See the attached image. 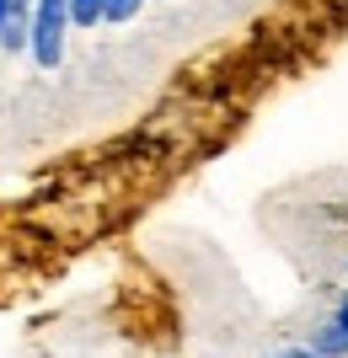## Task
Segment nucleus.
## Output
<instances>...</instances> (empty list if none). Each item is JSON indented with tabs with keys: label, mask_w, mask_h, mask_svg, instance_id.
Segmentation results:
<instances>
[{
	"label": "nucleus",
	"mask_w": 348,
	"mask_h": 358,
	"mask_svg": "<svg viewBox=\"0 0 348 358\" xmlns=\"http://www.w3.org/2000/svg\"><path fill=\"white\" fill-rule=\"evenodd\" d=\"M76 27L70 22V0H32V59L54 70L64 59V32Z\"/></svg>",
	"instance_id": "obj_1"
},
{
	"label": "nucleus",
	"mask_w": 348,
	"mask_h": 358,
	"mask_svg": "<svg viewBox=\"0 0 348 358\" xmlns=\"http://www.w3.org/2000/svg\"><path fill=\"white\" fill-rule=\"evenodd\" d=\"M305 348H311L316 358H348V331L337 327V321H327L321 331H311V343H305Z\"/></svg>",
	"instance_id": "obj_2"
},
{
	"label": "nucleus",
	"mask_w": 348,
	"mask_h": 358,
	"mask_svg": "<svg viewBox=\"0 0 348 358\" xmlns=\"http://www.w3.org/2000/svg\"><path fill=\"white\" fill-rule=\"evenodd\" d=\"M70 22H76V27H97V22H107V0H70Z\"/></svg>",
	"instance_id": "obj_3"
},
{
	"label": "nucleus",
	"mask_w": 348,
	"mask_h": 358,
	"mask_svg": "<svg viewBox=\"0 0 348 358\" xmlns=\"http://www.w3.org/2000/svg\"><path fill=\"white\" fill-rule=\"evenodd\" d=\"M139 6H145V0H107V22H129Z\"/></svg>",
	"instance_id": "obj_4"
},
{
	"label": "nucleus",
	"mask_w": 348,
	"mask_h": 358,
	"mask_svg": "<svg viewBox=\"0 0 348 358\" xmlns=\"http://www.w3.org/2000/svg\"><path fill=\"white\" fill-rule=\"evenodd\" d=\"M333 321H337V327L348 331V294H343V305H337V315H333Z\"/></svg>",
	"instance_id": "obj_5"
},
{
	"label": "nucleus",
	"mask_w": 348,
	"mask_h": 358,
	"mask_svg": "<svg viewBox=\"0 0 348 358\" xmlns=\"http://www.w3.org/2000/svg\"><path fill=\"white\" fill-rule=\"evenodd\" d=\"M279 358H316L311 348H289V353H279Z\"/></svg>",
	"instance_id": "obj_6"
},
{
	"label": "nucleus",
	"mask_w": 348,
	"mask_h": 358,
	"mask_svg": "<svg viewBox=\"0 0 348 358\" xmlns=\"http://www.w3.org/2000/svg\"><path fill=\"white\" fill-rule=\"evenodd\" d=\"M6 16H11V0H0V27H6Z\"/></svg>",
	"instance_id": "obj_7"
}]
</instances>
